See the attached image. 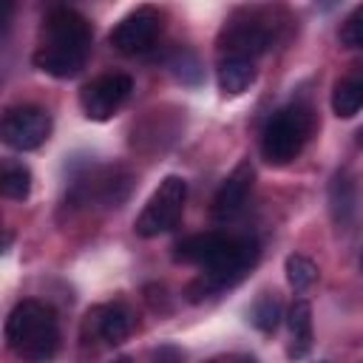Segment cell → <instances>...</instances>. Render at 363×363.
Returning a JSON list of instances; mask_svg holds the SVG:
<instances>
[{"mask_svg":"<svg viewBox=\"0 0 363 363\" xmlns=\"http://www.w3.org/2000/svg\"><path fill=\"white\" fill-rule=\"evenodd\" d=\"M258 241L250 235L227 233H196L176 244L173 258L179 264H193L201 269L196 281L187 284V298L201 301L221 292L224 286L238 284L258 261Z\"/></svg>","mask_w":363,"mask_h":363,"instance_id":"obj_1","label":"cell"},{"mask_svg":"<svg viewBox=\"0 0 363 363\" xmlns=\"http://www.w3.org/2000/svg\"><path fill=\"white\" fill-rule=\"evenodd\" d=\"M91 23L71 6H54L40 28L34 65L57 79L77 77L91 54Z\"/></svg>","mask_w":363,"mask_h":363,"instance_id":"obj_2","label":"cell"},{"mask_svg":"<svg viewBox=\"0 0 363 363\" xmlns=\"http://www.w3.org/2000/svg\"><path fill=\"white\" fill-rule=\"evenodd\" d=\"M6 346L23 363H48L60 349V323L48 303L43 301H20L3 326Z\"/></svg>","mask_w":363,"mask_h":363,"instance_id":"obj_3","label":"cell"},{"mask_svg":"<svg viewBox=\"0 0 363 363\" xmlns=\"http://www.w3.org/2000/svg\"><path fill=\"white\" fill-rule=\"evenodd\" d=\"M315 133V113L303 102H292L275 111L261 130V156L269 164H289L298 159L309 136Z\"/></svg>","mask_w":363,"mask_h":363,"instance_id":"obj_4","label":"cell"},{"mask_svg":"<svg viewBox=\"0 0 363 363\" xmlns=\"http://www.w3.org/2000/svg\"><path fill=\"white\" fill-rule=\"evenodd\" d=\"M184 201H187V182L182 176H164L153 190V196L147 199V204L142 207V213L136 216L133 230L142 238H153L173 230L182 218Z\"/></svg>","mask_w":363,"mask_h":363,"instance_id":"obj_5","label":"cell"},{"mask_svg":"<svg viewBox=\"0 0 363 363\" xmlns=\"http://www.w3.org/2000/svg\"><path fill=\"white\" fill-rule=\"evenodd\" d=\"M130 91H133V79L128 74H122V71L102 74V77L91 79L79 91V105H82V111H85L88 119L105 122V119H111L125 105V99L130 96Z\"/></svg>","mask_w":363,"mask_h":363,"instance_id":"obj_6","label":"cell"},{"mask_svg":"<svg viewBox=\"0 0 363 363\" xmlns=\"http://www.w3.org/2000/svg\"><path fill=\"white\" fill-rule=\"evenodd\" d=\"M48 133H51V116L37 105H17L3 113L0 136L14 150H34L48 139Z\"/></svg>","mask_w":363,"mask_h":363,"instance_id":"obj_7","label":"cell"},{"mask_svg":"<svg viewBox=\"0 0 363 363\" xmlns=\"http://www.w3.org/2000/svg\"><path fill=\"white\" fill-rule=\"evenodd\" d=\"M162 34V14L153 9V6H139L133 11H128L108 34L111 45L119 51V54H142L147 51L156 37Z\"/></svg>","mask_w":363,"mask_h":363,"instance_id":"obj_8","label":"cell"},{"mask_svg":"<svg viewBox=\"0 0 363 363\" xmlns=\"http://www.w3.org/2000/svg\"><path fill=\"white\" fill-rule=\"evenodd\" d=\"M252 182H255L252 164H250L247 159L238 162V164L233 167V173L221 182V187L216 190L213 204H210V216H213L216 221H233V218L244 210V204H247V199H250V193H252Z\"/></svg>","mask_w":363,"mask_h":363,"instance_id":"obj_9","label":"cell"},{"mask_svg":"<svg viewBox=\"0 0 363 363\" xmlns=\"http://www.w3.org/2000/svg\"><path fill=\"white\" fill-rule=\"evenodd\" d=\"M272 37L269 28L261 26L258 20H244V23H233L224 28L221 34V48H218V60L221 57H241V60H255L258 54H264L269 48Z\"/></svg>","mask_w":363,"mask_h":363,"instance_id":"obj_10","label":"cell"},{"mask_svg":"<svg viewBox=\"0 0 363 363\" xmlns=\"http://www.w3.org/2000/svg\"><path fill=\"white\" fill-rule=\"evenodd\" d=\"M329 213L337 230H352L360 218V190L346 170H337L329 182Z\"/></svg>","mask_w":363,"mask_h":363,"instance_id":"obj_11","label":"cell"},{"mask_svg":"<svg viewBox=\"0 0 363 363\" xmlns=\"http://www.w3.org/2000/svg\"><path fill=\"white\" fill-rule=\"evenodd\" d=\"M94 326H96V335H99L105 343L116 346V343H122V340L130 335V329H133V315H130V309L122 306V303H108V306L94 309Z\"/></svg>","mask_w":363,"mask_h":363,"instance_id":"obj_12","label":"cell"},{"mask_svg":"<svg viewBox=\"0 0 363 363\" xmlns=\"http://www.w3.org/2000/svg\"><path fill=\"white\" fill-rule=\"evenodd\" d=\"M255 60H241V57H221L218 60V88L227 96L244 94L255 82Z\"/></svg>","mask_w":363,"mask_h":363,"instance_id":"obj_13","label":"cell"},{"mask_svg":"<svg viewBox=\"0 0 363 363\" xmlns=\"http://www.w3.org/2000/svg\"><path fill=\"white\" fill-rule=\"evenodd\" d=\"M286 323H289V357H303L312 349V306L309 301L298 298L289 312H286Z\"/></svg>","mask_w":363,"mask_h":363,"instance_id":"obj_14","label":"cell"},{"mask_svg":"<svg viewBox=\"0 0 363 363\" xmlns=\"http://www.w3.org/2000/svg\"><path fill=\"white\" fill-rule=\"evenodd\" d=\"M363 108V77H343L332 91V111L340 119H352Z\"/></svg>","mask_w":363,"mask_h":363,"instance_id":"obj_15","label":"cell"},{"mask_svg":"<svg viewBox=\"0 0 363 363\" xmlns=\"http://www.w3.org/2000/svg\"><path fill=\"white\" fill-rule=\"evenodd\" d=\"M0 190H3L6 199H14V201L28 199V193H31V173H28V167L20 164V162L6 159L3 162V173H0Z\"/></svg>","mask_w":363,"mask_h":363,"instance_id":"obj_16","label":"cell"},{"mask_svg":"<svg viewBox=\"0 0 363 363\" xmlns=\"http://www.w3.org/2000/svg\"><path fill=\"white\" fill-rule=\"evenodd\" d=\"M252 323L261 332H275L281 323V301L275 292H261L252 303Z\"/></svg>","mask_w":363,"mask_h":363,"instance_id":"obj_17","label":"cell"},{"mask_svg":"<svg viewBox=\"0 0 363 363\" xmlns=\"http://www.w3.org/2000/svg\"><path fill=\"white\" fill-rule=\"evenodd\" d=\"M284 269H286L289 286L298 289V292H301V289H309V286L315 284V278H318V267H315L306 255H298V252L286 258V267H284Z\"/></svg>","mask_w":363,"mask_h":363,"instance_id":"obj_18","label":"cell"},{"mask_svg":"<svg viewBox=\"0 0 363 363\" xmlns=\"http://www.w3.org/2000/svg\"><path fill=\"white\" fill-rule=\"evenodd\" d=\"M337 37H340V43H343L346 48H363V6H357V9L343 20Z\"/></svg>","mask_w":363,"mask_h":363,"instance_id":"obj_19","label":"cell"},{"mask_svg":"<svg viewBox=\"0 0 363 363\" xmlns=\"http://www.w3.org/2000/svg\"><path fill=\"white\" fill-rule=\"evenodd\" d=\"M173 71H176V77H182V82H190V77H187V71H193V77H201V71H199V60L190 54V51H182L173 62Z\"/></svg>","mask_w":363,"mask_h":363,"instance_id":"obj_20","label":"cell"},{"mask_svg":"<svg viewBox=\"0 0 363 363\" xmlns=\"http://www.w3.org/2000/svg\"><path fill=\"white\" fill-rule=\"evenodd\" d=\"M360 269H363V255H360Z\"/></svg>","mask_w":363,"mask_h":363,"instance_id":"obj_21","label":"cell"},{"mask_svg":"<svg viewBox=\"0 0 363 363\" xmlns=\"http://www.w3.org/2000/svg\"><path fill=\"white\" fill-rule=\"evenodd\" d=\"M116 363H128V360H125V357H122V360H116Z\"/></svg>","mask_w":363,"mask_h":363,"instance_id":"obj_22","label":"cell"},{"mask_svg":"<svg viewBox=\"0 0 363 363\" xmlns=\"http://www.w3.org/2000/svg\"><path fill=\"white\" fill-rule=\"evenodd\" d=\"M360 145H363V130H360Z\"/></svg>","mask_w":363,"mask_h":363,"instance_id":"obj_23","label":"cell"}]
</instances>
